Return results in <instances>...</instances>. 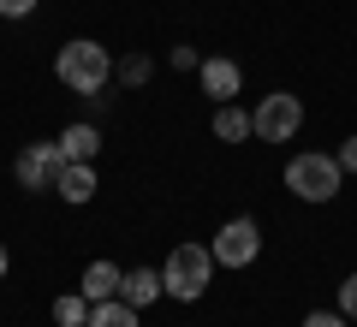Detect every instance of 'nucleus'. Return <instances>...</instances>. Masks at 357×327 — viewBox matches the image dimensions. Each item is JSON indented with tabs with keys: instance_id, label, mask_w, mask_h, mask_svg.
<instances>
[{
	"instance_id": "f257e3e1",
	"label": "nucleus",
	"mask_w": 357,
	"mask_h": 327,
	"mask_svg": "<svg viewBox=\"0 0 357 327\" xmlns=\"http://www.w3.org/2000/svg\"><path fill=\"white\" fill-rule=\"evenodd\" d=\"M54 77H60L72 96H102L107 77H114V54H107L96 36H72V42H60V54H54Z\"/></svg>"
},
{
	"instance_id": "f03ea898",
	"label": "nucleus",
	"mask_w": 357,
	"mask_h": 327,
	"mask_svg": "<svg viewBox=\"0 0 357 327\" xmlns=\"http://www.w3.org/2000/svg\"><path fill=\"white\" fill-rule=\"evenodd\" d=\"M345 185V167L333 161V155L321 149H298L292 161H286V190H292L298 202H333Z\"/></svg>"
},
{
	"instance_id": "7ed1b4c3",
	"label": "nucleus",
	"mask_w": 357,
	"mask_h": 327,
	"mask_svg": "<svg viewBox=\"0 0 357 327\" xmlns=\"http://www.w3.org/2000/svg\"><path fill=\"white\" fill-rule=\"evenodd\" d=\"M208 280H215L208 244H173V256L161 262V286H167V298H178V303H197L208 291Z\"/></svg>"
},
{
	"instance_id": "20e7f679",
	"label": "nucleus",
	"mask_w": 357,
	"mask_h": 327,
	"mask_svg": "<svg viewBox=\"0 0 357 327\" xmlns=\"http://www.w3.org/2000/svg\"><path fill=\"white\" fill-rule=\"evenodd\" d=\"M250 131H256V143H292L298 131H304V101H298L292 89L262 96V107L250 114Z\"/></svg>"
},
{
	"instance_id": "39448f33",
	"label": "nucleus",
	"mask_w": 357,
	"mask_h": 327,
	"mask_svg": "<svg viewBox=\"0 0 357 327\" xmlns=\"http://www.w3.org/2000/svg\"><path fill=\"white\" fill-rule=\"evenodd\" d=\"M208 256H215V268H250L256 256H262V227H256L250 214L220 220V232H215V244H208Z\"/></svg>"
},
{
	"instance_id": "423d86ee",
	"label": "nucleus",
	"mask_w": 357,
	"mask_h": 327,
	"mask_svg": "<svg viewBox=\"0 0 357 327\" xmlns=\"http://www.w3.org/2000/svg\"><path fill=\"white\" fill-rule=\"evenodd\" d=\"M60 173H66L60 143H30V149H18V161H13L18 190H54V185H60Z\"/></svg>"
},
{
	"instance_id": "0eeeda50",
	"label": "nucleus",
	"mask_w": 357,
	"mask_h": 327,
	"mask_svg": "<svg viewBox=\"0 0 357 327\" xmlns=\"http://www.w3.org/2000/svg\"><path fill=\"white\" fill-rule=\"evenodd\" d=\"M197 84H203V96L220 107V101H238L244 72H238V60H227V54H208V60L197 66Z\"/></svg>"
},
{
	"instance_id": "6e6552de",
	"label": "nucleus",
	"mask_w": 357,
	"mask_h": 327,
	"mask_svg": "<svg viewBox=\"0 0 357 327\" xmlns=\"http://www.w3.org/2000/svg\"><path fill=\"white\" fill-rule=\"evenodd\" d=\"M119 298H126L131 310H149L155 298H167V286H161V268H131V274L119 280Z\"/></svg>"
},
{
	"instance_id": "1a4fd4ad",
	"label": "nucleus",
	"mask_w": 357,
	"mask_h": 327,
	"mask_svg": "<svg viewBox=\"0 0 357 327\" xmlns=\"http://www.w3.org/2000/svg\"><path fill=\"white\" fill-rule=\"evenodd\" d=\"M54 197L60 202H89L96 197V161H66V173H60V185H54Z\"/></svg>"
},
{
	"instance_id": "9d476101",
	"label": "nucleus",
	"mask_w": 357,
	"mask_h": 327,
	"mask_svg": "<svg viewBox=\"0 0 357 327\" xmlns=\"http://www.w3.org/2000/svg\"><path fill=\"white\" fill-rule=\"evenodd\" d=\"M119 280H126V268H119V262H89L77 291H84L89 303H107V298H119Z\"/></svg>"
},
{
	"instance_id": "9b49d317",
	"label": "nucleus",
	"mask_w": 357,
	"mask_h": 327,
	"mask_svg": "<svg viewBox=\"0 0 357 327\" xmlns=\"http://www.w3.org/2000/svg\"><path fill=\"white\" fill-rule=\"evenodd\" d=\"M208 131H215L220 143H250V137H256V131H250V114H244L238 101H220L215 119H208Z\"/></svg>"
},
{
	"instance_id": "f8f14e48",
	"label": "nucleus",
	"mask_w": 357,
	"mask_h": 327,
	"mask_svg": "<svg viewBox=\"0 0 357 327\" xmlns=\"http://www.w3.org/2000/svg\"><path fill=\"white\" fill-rule=\"evenodd\" d=\"M54 143H60L66 161H96V149H102V131H96V126H66Z\"/></svg>"
},
{
	"instance_id": "ddd939ff",
	"label": "nucleus",
	"mask_w": 357,
	"mask_h": 327,
	"mask_svg": "<svg viewBox=\"0 0 357 327\" xmlns=\"http://www.w3.org/2000/svg\"><path fill=\"white\" fill-rule=\"evenodd\" d=\"M84 327H137V310L126 298H107V303H89V321Z\"/></svg>"
},
{
	"instance_id": "4468645a",
	"label": "nucleus",
	"mask_w": 357,
	"mask_h": 327,
	"mask_svg": "<svg viewBox=\"0 0 357 327\" xmlns=\"http://www.w3.org/2000/svg\"><path fill=\"white\" fill-rule=\"evenodd\" d=\"M89 321V298L84 291H60L54 298V327H84Z\"/></svg>"
},
{
	"instance_id": "2eb2a0df",
	"label": "nucleus",
	"mask_w": 357,
	"mask_h": 327,
	"mask_svg": "<svg viewBox=\"0 0 357 327\" xmlns=\"http://www.w3.org/2000/svg\"><path fill=\"white\" fill-rule=\"evenodd\" d=\"M149 72H155L149 54H126V60H114V77H119L126 89H143V84H149Z\"/></svg>"
},
{
	"instance_id": "dca6fc26",
	"label": "nucleus",
	"mask_w": 357,
	"mask_h": 327,
	"mask_svg": "<svg viewBox=\"0 0 357 327\" xmlns=\"http://www.w3.org/2000/svg\"><path fill=\"white\" fill-rule=\"evenodd\" d=\"M340 315H345V321H357V274L340 280Z\"/></svg>"
},
{
	"instance_id": "f3484780",
	"label": "nucleus",
	"mask_w": 357,
	"mask_h": 327,
	"mask_svg": "<svg viewBox=\"0 0 357 327\" xmlns=\"http://www.w3.org/2000/svg\"><path fill=\"white\" fill-rule=\"evenodd\" d=\"M167 60H173V72H197V66H203V54H197L191 42H178V48L167 54Z\"/></svg>"
},
{
	"instance_id": "a211bd4d",
	"label": "nucleus",
	"mask_w": 357,
	"mask_h": 327,
	"mask_svg": "<svg viewBox=\"0 0 357 327\" xmlns=\"http://www.w3.org/2000/svg\"><path fill=\"white\" fill-rule=\"evenodd\" d=\"M42 0H0V18H30Z\"/></svg>"
},
{
	"instance_id": "6ab92c4d",
	"label": "nucleus",
	"mask_w": 357,
	"mask_h": 327,
	"mask_svg": "<svg viewBox=\"0 0 357 327\" xmlns=\"http://www.w3.org/2000/svg\"><path fill=\"white\" fill-rule=\"evenodd\" d=\"M304 327H345V315H340V310H310Z\"/></svg>"
},
{
	"instance_id": "aec40b11",
	"label": "nucleus",
	"mask_w": 357,
	"mask_h": 327,
	"mask_svg": "<svg viewBox=\"0 0 357 327\" xmlns=\"http://www.w3.org/2000/svg\"><path fill=\"white\" fill-rule=\"evenodd\" d=\"M333 161H340V167H345V173H357V137H345V143H340V149H333Z\"/></svg>"
},
{
	"instance_id": "412c9836",
	"label": "nucleus",
	"mask_w": 357,
	"mask_h": 327,
	"mask_svg": "<svg viewBox=\"0 0 357 327\" xmlns=\"http://www.w3.org/2000/svg\"><path fill=\"white\" fill-rule=\"evenodd\" d=\"M6 268H13V256H6V244H0V280H6Z\"/></svg>"
}]
</instances>
